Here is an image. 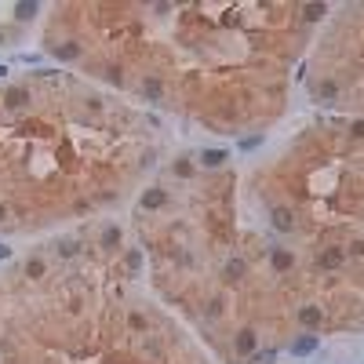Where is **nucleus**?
I'll list each match as a JSON object with an SVG mask.
<instances>
[{"label": "nucleus", "instance_id": "nucleus-1", "mask_svg": "<svg viewBox=\"0 0 364 364\" xmlns=\"http://www.w3.org/2000/svg\"><path fill=\"white\" fill-rule=\"evenodd\" d=\"M313 350H317V335H302V339L292 342V353H295V357H306V353H313Z\"/></svg>", "mask_w": 364, "mask_h": 364}, {"label": "nucleus", "instance_id": "nucleus-2", "mask_svg": "<svg viewBox=\"0 0 364 364\" xmlns=\"http://www.w3.org/2000/svg\"><path fill=\"white\" fill-rule=\"evenodd\" d=\"M4 102H7V109H22L26 102H30V91H26V88H11Z\"/></svg>", "mask_w": 364, "mask_h": 364}, {"label": "nucleus", "instance_id": "nucleus-3", "mask_svg": "<svg viewBox=\"0 0 364 364\" xmlns=\"http://www.w3.org/2000/svg\"><path fill=\"white\" fill-rule=\"evenodd\" d=\"M222 161H226V149H204V153H200V164L204 167H219Z\"/></svg>", "mask_w": 364, "mask_h": 364}, {"label": "nucleus", "instance_id": "nucleus-4", "mask_svg": "<svg viewBox=\"0 0 364 364\" xmlns=\"http://www.w3.org/2000/svg\"><path fill=\"white\" fill-rule=\"evenodd\" d=\"M273 226H277V230H281V233H288V230H292V211H284V208H277V211H273Z\"/></svg>", "mask_w": 364, "mask_h": 364}, {"label": "nucleus", "instance_id": "nucleus-5", "mask_svg": "<svg viewBox=\"0 0 364 364\" xmlns=\"http://www.w3.org/2000/svg\"><path fill=\"white\" fill-rule=\"evenodd\" d=\"M255 350V331H240L237 335V353H251Z\"/></svg>", "mask_w": 364, "mask_h": 364}, {"label": "nucleus", "instance_id": "nucleus-6", "mask_svg": "<svg viewBox=\"0 0 364 364\" xmlns=\"http://www.w3.org/2000/svg\"><path fill=\"white\" fill-rule=\"evenodd\" d=\"M240 277H244V263H240V259H230L226 263V281H240Z\"/></svg>", "mask_w": 364, "mask_h": 364}, {"label": "nucleus", "instance_id": "nucleus-7", "mask_svg": "<svg viewBox=\"0 0 364 364\" xmlns=\"http://www.w3.org/2000/svg\"><path fill=\"white\" fill-rule=\"evenodd\" d=\"M15 15L26 22V18H33V15H36V4H33V0H22V4H15Z\"/></svg>", "mask_w": 364, "mask_h": 364}, {"label": "nucleus", "instance_id": "nucleus-8", "mask_svg": "<svg viewBox=\"0 0 364 364\" xmlns=\"http://www.w3.org/2000/svg\"><path fill=\"white\" fill-rule=\"evenodd\" d=\"M117 244H120V230L109 226L106 233H102V248H117Z\"/></svg>", "mask_w": 364, "mask_h": 364}, {"label": "nucleus", "instance_id": "nucleus-9", "mask_svg": "<svg viewBox=\"0 0 364 364\" xmlns=\"http://www.w3.org/2000/svg\"><path fill=\"white\" fill-rule=\"evenodd\" d=\"M292 266V251H273V269H288Z\"/></svg>", "mask_w": 364, "mask_h": 364}, {"label": "nucleus", "instance_id": "nucleus-10", "mask_svg": "<svg viewBox=\"0 0 364 364\" xmlns=\"http://www.w3.org/2000/svg\"><path fill=\"white\" fill-rule=\"evenodd\" d=\"M157 204H164V190H153L142 197V208H157Z\"/></svg>", "mask_w": 364, "mask_h": 364}, {"label": "nucleus", "instance_id": "nucleus-11", "mask_svg": "<svg viewBox=\"0 0 364 364\" xmlns=\"http://www.w3.org/2000/svg\"><path fill=\"white\" fill-rule=\"evenodd\" d=\"M251 361H255V364H273L277 350H259V353H251Z\"/></svg>", "mask_w": 364, "mask_h": 364}, {"label": "nucleus", "instance_id": "nucleus-12", "mask_svg": "<svg viewBox=\"0 0 364 364\" xmlns=\"http://www.w3.org/2000/svg\"><path fill=\"white\" fill-rule=\"evenodd\" d=\"M298 321H306V324H317V321H321V310L306 306V310H298Z\"/></svg>", "mask_w": 364, "mask_h": 364}, {"label": "nucleus", "instance_id": "nucleus-13", "mask_svg": "<svg viewBox=\"0 0 364 364\" xmlns=\"http://www.w3.org/2000/svg\"><path fill=\"white\" fill-rule=\"evenodd\" d=\"M302 15L310 18V22H317V18L324 15V4H306V7H302Z\"/></svg>", "mask_w": 364, "mask_h": 364}, {"label": "nucleus", "instance_id": "nucleus-14", "mask_svg": "<svg viewBox=\"0 0 364 364\" xmlns=\"http://www.w3.org/2000/svg\"><path fill=\"white\" fill-rule=\"evenodd\" d=\"M339 263H342L339 251H324V255H321V266H339Z\"/></svg>", "mask_w": 364, "mask_h": 364}, {"label": "nucleus", "instance_id": "nucleus-15", "mask_svg": "<svg viewBox=\"0 0 364 364\" xmlns=\"http://www.w3.org/2000/svg\"><path fill=\"white\" fill-rule=\"evenodd\" d=\"M44 273V263L40 259H33V263H26V277H40Z\"/></svg>", "mask_w": 364, "mask_h": 364}, {"label": "nucleus", "instance_id": "nucleus-16", "mask_svg": "<svg viewBox=\"0 0 364 364\" xmlns=\"http://www.w3.org/2000/svg\"><path fill=\"white\" fill-rule=\"evenodd\" d=\"M259 142H263V138H259V135H251V138H244V142H240V149H255Z\"/></svg>", "mask_w": 364, "mask_h": 364}, {"label": "nucleus", "instance_id": "nucleus-17", "mask_svg": "<svg viewBox=\"0 0 364 364\" xmlns=\"http://www.w3.org/2000/svg\"><path fill=\"white\" fill-rule=\"evenodd\" d=\"M73 251H77V244H59V255H62V259L73 255Z\"/></svg>", "mask_w": 364, "mask_h": 364}, {"label": "nucleus", "instance_id": "nucleus-18", "mask_svg": "<svg viewBox=\"0 0 364 364\" xmlns=\"http://www.w3.org/2000/svg\"><path fill=\"white\" fill-rule=\"evenodd\" d=\"M0 259H11V248L7 244H0Z\"/></svg>", "mask_w": 364, "mask_h": 364}, {"label": "nucleus", "instance_id": "nucleus-19", "mask_svg": "<svg viewBox=\"0 0 364 364\" xmlns=\"http://www.w3.org/2000/svg\"><path fill=\"white\" fill-rule=\"evenodd\" d=\"M0 77H7V66H0Z\"/></svg>", "mask_w": 364, "mask_h": 364}, {"label": "nucleus", "instance_id": "nucleus-20", "mask_svg": "<svg viewBox=\"0 0 364 364\" xmlns=\"http://www.w3.org/2000/svg\"><path fill=\"white\" fill-rule=\"evenodd\" d=\"M0 219H4V208H0Z\"/></svg>", "mask_w": 364, "mask_h": 364}]
</instances>
